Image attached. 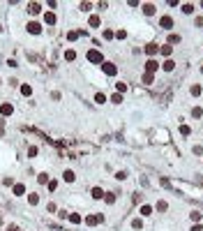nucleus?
<instances>
[{"mask_svg":"<svg viewBox=\"0 0 203 231\" xmlns=\"http://www.w3.org/2000/svg\"><path fill=\"white\" fill-rule=\"evenodd\" d=\"M79 35H81V33H76V30H69V33H67V39H69V42H74V39H79Z\"/></svg>","mask_w":203,"mask_h":231,"instance_id":"26","label":"nucleus"},{"mask_svg":"<svg viewBox=\"0 0 203 231\" xmlns=\"http://www.w3.org/2000/svg\"><path fill=\"white\" fill-rule=\"evenodd\" d=\"M99 222H104V215H102V213H99V215H88V217H86V224H88V227H95V224H99Z\"/></svg>","mask_w":203,"mask_h":231,"instance_id":"3","label":"nucleus"},{"mask_svg":"<svg viewBox=\"0 0 203 231\" xmlns=\"http://www.w3.org/2000/svg\"><path fill=\"white\" fill-rule=\"evenodd\" d=\"M92 199H95V201L104 199V189H102V187H92Z\"/></svg>","mask_w":203,"mask_h":231,"instance_id":"12","label":"nucleus"},{"mask_svg":"<svg viewBox=\"0 0 203 231\" xmlns=\"http://www.w3.org/2000/svg\"><path fill=\"white\" fill-rule=\"evenodd\" d=\"M201 72H203V67H201Z\"/></svg>","mask_w":203,"mask_h":231,"instance_id":"47","label":"nucleus"},{"mask_svg":"<svg viewBox=\"0 0 203 231\" xmlns=\"http://www.w3.org/2000/svg\"><path fill=\"white\" fill-rule=\"evenodd\" d=\"M90 7H92L90 3H81V9H83V12H90Z\"/></svg>","mask_w":203,"mask_h":231,"instance_id":"42","label":"nucleus"},{"mask_svg":"<svg viewBox=\"0 0 203 231\" xmlns=\"http://www.w3.org/2000/svg\"><path fill=\"white\" fill-rule=\"evenodd\" d=\"M116 88H118V93H125L127 90V83H116Z\"/></svg>","mask_w":203,"mask_h":231,"instance_id":"40","label":"nucleus"},{"mask_svg":"<svg viewBox=\"0 0 203 231\" xmlns=\"http://www.w3.org/2000/svg\"><path fill=\"white\" fill-rule=\"evenodd\" d=\"M146 53H148L150 58H155V56L159 53V46H157V44H148V46H146Z\"/></svg>","mask_w":203,"mask_h":231,"instance_id":"9","label":"nucleus"},{"mask_svg":"<svg viewBox=\"0 0 203 231\" xmlns=\"http://www.w3.org/2000/svg\"><path fill=\"white\" fill-rule=\"evenodd\" d=\"M157 69H159V63L155 60V58H150V60L146 63V72H148V74H155Z\"/></svg>","mask_w":203,"mask_h":231,"instance_id":"4","label":"nucleus"},{"mask_svg":"<svg viewBox=\"0 0 203 231\" xmlns=\"http://www.w3.org/2000/svg\"><path fill=\"white\" fill-rule=\"evenodd\" d=\"M116 178H118V180H125V178H127V173H125V171H118Z\"/></svg>","mask_w":203,"mask_h":231,"instance_id":"41","label":"nucleus"},{"mask_svg":"<svg viewBox=\"0 0 203 231\" xmlns=\"http://www.w3.org/2000/svg\"><path fill=\"white\" fill-rule=\"evenodd\" d=\"M28 12H30V14H39V12H42V5H39V3H30V5H28Z\"/></svg>","mask_w":203,"mask_h":231,"instance_id":"14","label":"nucleus"},{"mask_svg":"<svg viewBox=\"0 0 203 231\" xmlns=\"http://www.w3.org/2000/svg\"><path fill=\"white\" fill-rule=\"evenodd\" d=\"M0 113H2V116H12V113H14V106L7 104V102H2V104H0Z\"/></svg>","mask_w":203,"mask_h":231,"instance_id":"7","label":"nucleus"},{"mask_svg":"<svg viewBox=\"0 0 203 231\" xmlns=\"http://www.w3.org/2000/svg\"><path fill=\"white\" fill-rule=\"evenodd\" d=\"M162 69H164V72H173V69H176V60H171V58H169V60H164L162 63Z\"/></svg>","mask_w":203,"mask_h":231,"instance_id":"10","label":"nucleus"},{"mask_svg":"<svg viewBox=\"0 0 203 231\" xmlns=\"http://www.w3.org/2000/svg\"><path fill=\"white\" fill-rule=\"evenodd\" d=\"M69 222H72V224H81L83 217L79 215V213H72V215H69Z\"/></svg>","mask_w":203,"mask_h":231,"instance_id":"19","label":"nucleus"},{"mask_svg":"<svg viewBox=\"0 0 203 231\" xmlns=\"http://www.w3.org/2000/svg\"><path fill=\"white\" fill-rule=\"evenodd\" d=\"M113 37H116V33H113V30H104V39H113Z\"/></svg>","mask_w":203,"mask_h":231,"instance_id":"37","label":"nucleus"},{"mask_svg":"<svg viewBox=\"0 0 203 231\" xmlns=\"http://www.w3.org/2000/svg\"><path fill=\"white\" fill-rule=\"evenodd\" d=\"M26 28H28V33H30V35H39L42 33V26H39V23H35V21H30Z\"/></svg>","mask_w":203,"mask_h":231,"instance_id":"6","label":"nucleus"},{"mask_svg":"<svg viewBox=\"0 0 203 231\" xmlns=\"http://www.w3.org/2000/svg\"><path fill=\"white\" fill-rule=\"evenodd\" d=\"M141 215H143V217L152 215V206H141Z\"/></svg>","mask_w":203,"mask_h":231,"instance_id":"21","label":"nucleus"},{"mask_svg":"<svg viewBox=\"0 0 203 231\" xmlns=\"http://www.w3.org/2000/svg\"><path fill=\"white\" fill-rule=\"evenodd\" d=\"M88 60H90V63H104V56H102V51H97V49H90V51H88Z\"/></svg>","mask_w":203,"mask_h":231,"instance_id":"1","label":"nucleus"},{"mask_svg":"<svg viewBox=\"0 0 203 231\" xmlns=\"http://www.w3.org/2000/svg\"><path fill=\"white\" fill-rule=\"evenodd\" d=\"M65 58H67V60H74V58H76V51H74V49H67V51H65Z\"/></svg>","mask_w":203,"mask_h":231,"instance_id":"25","label":"nucleus"},{"mask_svg":"<svg viewBox=\"0 0 203 231\" xmlns=\"http://www.w3.org/2000/svg\"><path fill=\"white\" fill-rule=\"evenodd\" d=\"M132 229H136V231H141V229H143V220H141V217L132 220Z\"/></svg>","mask_w":203,"mask_h":231,"instance_id":"20","label":"nucleus"},{"mask_svg":"<svg viewBox=\"0 0 203 231\" xmlns=\"http://www.w3.org/2000/svg\"><path fill=\"white\" fill-rule=\"evenodd\" d=\"M159 53H162V56H166V60H169V58H171V53H173V46H171V44L159 46Z\"/></svg>","mask_w":203,"mask_h":231,"instance_id":"8","label":"nucleus"},{"mask_svg":"<svg viewBox=\"0 0 203 231\" xmlns=\"http://www.w3.org/2000/svg\"><path fill=\"white\" fill-rule=\"evenodd\" d=\"M104 201L106 203H116V197H113V194H104Z\"/></svg>","mask_w":203,"mask_h":231,"instance_id":"35","label":"nucleus"},{"mask_svg":"<svg viewBox=\"0 0 203 231\" xmlns=\"http://www.w3.org/2000/svg\"><path fill=\"white\" fill-rule=\"evenodd\" d=\"M159 28L171 30V28H173V19H171V16H162V19H159Z\"/></svg>","mask_w":203,"mask_h":231,"instance_id":"5","label":"nucleus"},{"mask_svg":"<svg viewBox=\"0 0 203 231\" xmlns=\"http://www.w3.org/2000/svg\"><path fill=\"white\" fill-rule=\"evenodd\" d=\"M35 155H37V148L30 146V148H28V157H35Z\"/></svg>","mask_w":203,"mask_h":231,"instance_id":"39","label":"nucleus"},{"mask_svg":"<svg viewBox=\"0 0 203 231\" xmlns=\"http://www.w3.org/2000/svg\"><path fill=\"white\" fill-rule=\"evenodd\" d=\"M189 93H192V97H199V95H201V86H192Z\"/></svg>","mask_w":203,"mask_h":231,"instance_id":"27","label":"nucleus"},{"mask_svg":"<svg viewBox=\"0 0 203 231\" xmlns=\"http://www.w3.org/2000/svg\"><path fill=\"white\" fill-rule=\"evenodd\" d=\"M56 187H58V183L56 180H49V189H51V192H56Z\"/></svg>","mask_w":203,"mask_h":231,"instance_id":"43","label":"nucleus"},{"mask_svg":"<svg viewBox=\"0 0 203 231\" xmlns=\"http://www.w3.org/2000/svg\"><path fill=\"white\" fill-rule=\"evenodd\" d=\"M28 203H30V206H37V203H39V197H37V194H28Z\"/></svg>","mask_w":203,"mask_h":231,"instance_id":"23","label":"nucleus"},{"mask_svg":"<svg viewBox=\"0 0 203 231\" xmlns=\"http://www.w3.org/2000/svg\"><path fill=\"white\" fill-rule=\"evenodd\" d=\"M180 134H182V137H189V134H192L189 125H180Z\"/></svg>","mask_w":203,"mask_h":231,"instance_id":"28","label":"nucleus"},{"mask_svg":"<svg viewBox=\"0 0 203 231\" xmlns=\"http://www.w3.org/2000/svg\"><path fill=\"white\" fill-rule=\"evenodd\" d=\"M88 23H90V28H99V26H102V19H99L97 14H92V16H90V21H88Z\"/></svg>","mask_w":203,"mask_h":231,"instance_id":"15","label":"nucleus"},{"mask_svg":"<svg viewBox=\"0 0 203 231\" xmlns=\"http://www.w3.org/2000/svg\"><path fill=\"white\" fill-rule=\"evenodd\" d=\"M102 69H104L106 76H116V74H118V67H116L113 63H102Z\"/></svg>","mask_w":203,"mask_h":231,"instance_id":"2","label":"nucleus"},{"mask_svg":"<svg viewBox=\"0 0 203 231\" xmlns=\"http://www.w3.org/2000/svg\"><path fill=\"white\" fill-rule=\"evenodd\" d=\"M143 14H146V16H152V14H155V5H152V3H146V5H143Z\"/></svg>","mask_w":203,"mask_h":231,"instance_id":"11","label":"nucleus"},{"mask_svg":"<svg viewBox=\"0 0 203 231\" xmlns=\"http://www.w3.org/2000/svg\"><path fill=\"white\" fill-rule=\"evenodd\" d=\"M180 42V35H169V44H178Z\"/></svg>","mask_w":203,"mask_h":231,"instance_id":"32","label":"nucleus"},{"mask_svg":"<svg viewBox=\"0 0 203 231\" xmlns=\"http://www.w3.org/2000/svg\"><path fill=\"white\" fill-rule=\"evenodd\" d=\"M111 102H113V104H120V102H122V95H120V93H116V95L111 97Z\"/></svg>","mask_w":203,"mask_h":231,"instance_id":"31","label":"nucleus"},{"mask_svg":"<svg viewBox=\"0 0 203 231\" xmlns=\"http://www.w3.org/2000/svg\"><path fill=\"white\" fill-rule=\"evenodd\" d=\"M37 183H42V185H44V183H49V173H39V176H37Z\"/></svg>","mask_w":203,"mask_h":231,"instance_id":"30","label":"nucleus"},{"mask_svg":"<svg viewBox=\"0 0 203 231\" xmlns=\"http://www.w3.org/2000/svg\"><path fill=\"white\" fill-rule=\"evenodd\" d=\"M21 93L26 95V97H30V95H32V88H30V86H21Z\"/></svg>","mask_w":203,"mask_h":231,"instance_id":"29","label":"nucleus"},{"mask_svg":"<svg viewBox=\"0 0 203 231\" xmlns=\"http://www.w3.org/2000/svg\"><path fill=\"white\" fill-rule=\"evenodd\" d=\"M194 9H196V7H194V5H189V3L182 5V12H185V14H194Z\"/></svg>","mask_w":203,"mask_h":231,"instance_id":"22","label":"nucleus"},{"mask_svg":"<svg viewBox=\"0 0 203 231\" xmlns=\"http://www.w3.org/2000/svg\"><path fill=\"white\" fill-rule=\"evenodd\" d=\"M7 231H21V227H16V224H12V227H7Z\"/></svg>","mask_w":203,"mask_h":231,"instance_id":"45","label":"nucleus"},{"mask_svg":"<svg viewBox=\"0 0 203 231\" xmlns=\"http://www.w3.org/2000/svg\"><path fill=\"white\" fill-rule=\"evenodd\" d=\"M23 194H26V185H14V197H23Z\"/></svg>","mask_w":203,"mask_h":231,"instance_id":"17","label":"nucleus"},{"mask_svg":"<svg viewBox=\"0 0 203 231\" xmlns=\"http://www.w3.org/2000/svg\"><path fill=\"white\" fill-rule=\"evenodd\" d=\"M189 217H192V222H199V220H201V213L194 210V213H189Z\"/></svg>","mask_w":203,"mask_h":231,"instance_id":"33","label":"nucleus"},{"mask_svg":"<svg viewBox=\"0 0 203 231\" xmlns=\"http://www.w3.org/2000/svg\"><path fill=\"white\" fill-rule=\"evenodd\" d=\"M192 116H194V118H201V116H203V111L196 106V109H192Z\"/></svg>","mask_w":203,"mask_h":231,"instance_id":"38","label":"nucleus"},{"mask_svg":"<svg viewBox=\"0 0 203 231\" xmlns=\"http://www.w3.org/2000/svg\"><path fill=\"white\" fill-rule=\"evenodd\" d=\"M44 23L53 26V23H56V14H53V12H46V14H44Z\"/></svg>","mask_w":203,"mask_h":231,"instance_id":"16","label":"nucleus"},{"mask_svg":"<svg viewBox=\"0 0 203 231\" xmlns=\"http://www.w3.org/2000/svg\"><path fill=\"white\" fill-rule=\"evenodd\" d=\"M166 208H169V206H166V201H157V210H159V213H164Z\"/></svg>","mask_w":203,"mask_h":231,"instance_id":"34","label":"nucleus"},{"mask_svg":"<svg viewBox=\"0 0 203 231\" xmlns=\"http://www.w3.org/2000/svg\"><path fill=\"white\" fill-rule=\"evenodd\" d=\"M189 231H203V227H201V224H194V227L189 229Z\"/></svg>","mask_w":203,"mask_h":231,"instance_id":"44","label":"nucleus"},{"mask_svg":"<svg viewBox=\"0 0 203 231\" xmlns=\"http://www.w3.org/2000/svg\"><path fill=\"white\" fill-rule=\"evenodd\" d=\"M141 81H143V83H146V86H150L152 81H155V74H148V72H146V74L141 76Z\"/></svg>","mask_w":203,"mask_h":231,"instance_id":"18","label":"nucleus"},{"mask_svg":"<svg viewBox=\"0 0 203 231\" xmlns=\"http://www.w3.org/2000/svg\"><path fill=\"white\" fill-rule=\"evenodd\" d=\"M116 37H118V39H127V30H118Z\"/></svg>","mask_w":203,"mask_h":231,"instance_id":"36","label":"nucleus"},{"mask_svg":"<svg viewBox=\"0 0 203 231\" xmlns=\"http://www.w3.org/2000/svg\"><path fill=\"white\" fill-rule=\"evenodd\" d=\"M95 102H97V104H104V102H106V95H104V93H97V95H95Z\"/></svg>","mask_w":203,"mask_h":231,"instance_id":"24","label":"nucleus"},{"mask_svg":"<svg viewBox=\"0 0 203 231\" xmlns=\"http://www.w3.org/2000/svg\"><path fill=\"white\" fill-rule=\"evenodd\" d=\"M62 178L67 180V183H74V180H76V173H74V171H72V169H67V171H65V173H62Z\"/></svg>","mask_w":203,"mask_h":231,"instance_id":"13","label":"nucleus"},{"mask_svg":"<svg viewBox=\"0 0 203 231\" xmlns=\"http://www.w3.org/2000/svg\"><path fill=\"white\" fill-rule=\"evenodd\" d=\"M196 26H199V28H203V16H199V19H196Z\"/></svg>","mask_w":203,"mask_h":231,"instance_id":"46","label":"nucleus"}]
</instances>
